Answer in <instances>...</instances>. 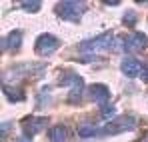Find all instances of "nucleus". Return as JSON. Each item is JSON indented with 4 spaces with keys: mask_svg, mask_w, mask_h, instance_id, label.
I'll list each match as a JSON object with an SVG mask.
<instances>
[{
    "mask_svg": "<svg viewBox=\"0 0 148 142\" xmlns=\"http://www.w3.org/2000/svg\"><path fill=\"white\" fill-rule=\"evenodd\" d=\"M122 72L126 74V76H130V78H134V76H138L140 72H142V64L136 60V58H126V60H122Z\"/></svg>",
    "mask_w": 148,
    "mask_h": 142,
    "instance_id": "obj_9",
    "label": "nucleus"
},
{
    "mask_svg": "<svg viewBox=\"0 0 148 142\" xmlns=\"http://www.w3.org/2000/svg\"><path fill=\"white\" fill-rule=\"evenodd\" d=\"M98 132H100V128H96V126H90V124H84V126H80V128H78V134H80L82 138L96 136Z\"/></svg>",
    "mask_w": 148,
    "mask_h": 142,
    "instance_id": "obj_13",
    "label": "nucleus"
},
{
    "mask_svg": "<svg viewBox=\"0 0 148 142\" xmlns=\"http://www.w3.org/2000/svg\"><path fill=\"white\" fill-rule=\"evenodd\" d=\"M2 92L6 94V98H8V100H12V102H16V100H24V94H22V92H16V88L8 86V84H4Z\"/></svg>",
    "mask_w": 148,
    "mask_h": 142,
    "instance_id": "obj_12",
    "label": "nucleus"
},
{
    "mask_svg": "<svg viewBox=\"0 0 148 142\" xmlns=\"http://www.w3.org/2000/svg\"><path fill=\"white\" fill-rule=\"evenodd\" d=\"M20 40H22V32L20 30H12L2 40V50H16V48H20Z\"/></svg>",
    "mask_w": 148,
    "mask_h": 142,
    "instance_id": "obj_10",
    "label": "nucleus"
},
{
    "mask_svg": "<svg viewBox=\"0 0 148 142\" xmlns=\"http://www.w3.org/2000/svg\"><path fill=\"white\" fill-rule=\"evenodd\" d=\"M112 114H114V106H112V104L102 106V118H110Z\"/></svg>",
    "mask_w": 148,
    "mask_h": 142,
    "instance_id": "obj_15",
    "label": "nucleus"
},
{
    "mask_svg": "<svg viewBox=\"0 0 148 142\" xmlns=\"http://www.w3.org/2000/svg\"><path fill=\"white\" fill-rule=\"evenodd\" d=\"M60 84H62V86H66V88H70L68 98H66L70 104H76V102L82 98V92H84V82H82V78H80L78 74L68 72L66 76H62V78H60Z\"/></svg>",
    "mask_w": 148,
    "mask_h": 142,
    "instance_id": "obj_1",
    "label": "nucleus"
},
{
    "mask_svg": "<svg viewBox=\"0 0 148 142\" xmlns=\"http://www.w3.org/2000/svg\"><path fill=\"white\" fill-rule=\"evenodd\" d=\"M46 124H48V118H44V116H28V118L22 120V128H24L26 136L38 134Z\"/></svg>",
    "mask_w": 148,
    "mask_h": 142,
    "instance_id": "obj_7",
    "label": "nucleus"
},
{
    "mask_svg": "<svg viewBox=\"0 0 148 142\" xmlns=\"http://www.w3.org/2000/svg\"><path fill=\"white\" fill-rule=\"evenodd\" d=\"M142 78H144V82H148V68L144 70V74H142Z\"/></svg>",
    "mask_w": 148,
    "mask_h": 142,
    "instance_id": "obj_18",
    "label": "nucleus"
},
{
    "mask_svg": "<svg viewBox=\"0 0 148 142\" xmlns=\"http://www.w3.org/2000/svg\"><path fill=\"white\" fill-rule=\"evenodd\" d=\"M86 6L82 2H58L56 4V14L68 22H78L80 16L84 14Z\"/></svg>",
    "mask_w": 148,
    "mask_h": 142,
    "instance_id": "obj_2",
    "label": "nucleus"
},
{
    "mask_svg": "<svg viewBox=\"0 0 148 142\" xmlns=\"http://www.w3.org/2000/svg\"><path fill=\"white\" fill-rule=\"evenodd\" d=\"M114 48V34L112 32H104L96 38H90L86 42L80 44V50H88V52H98V50H110Z\"/></svg>",
    "mask_w": 148,
    "mask_h": 142,
    "instance_id": "obj_3",
    "label": "nucleus"
},
{
    "mask_svg": "<svg viewBox=\"0 0 148 142\" xmlns=\"http://www.w3.org/2000/svg\"><path fill=\"white\" fill-rule=\"evenodd\" d=\"M48 138H50V142H66L68 130L64 126H52L48 130Z\"/></svg>",
    "mask_w": 148,
    "mask_h": 142,
    "instance_id": "obj_11",
    "label": "nucleus"
},
{
    "mask_svg": "<svg viewBox=\"0 0 148 142\" xmlns=\"http://www.w3.org/2000/svg\"><path fill=\"white\" fill-rule=\"evenodd\" d=\"M60 46V40L54 36V34H40L38 38H36V52L38 54H42V56H48L50 52H54L56 48Z\"/></svg>",
    "mask_w": 148,
    "mask_h": 142,
    "instance_id": "obj_6",
    "label": "nucleus"
},
{
    "mask_svg": "<svg viewBox=\"0 0 148 142\" xmlns=\"http://www.w3.org/2000/svg\"><path fill=\"white\" fill-rule=\"evenodd\" d=\"M136 126V118L134 116H120L118 120H112L106 128H100L98 136H104V134H120V132H126V130H132Z\"/></svg>",
    "mask_w": 148,
    "mask_h": 142,
    "instance_id": "obj_4",
    "label": "nucleus"
},
{
    "mask_svg": "<svg viewBox=\"0 0 148 142\" xmlns=\"http://www.w3.org/2000/svg\"><path fill=\"white\" fill-rule=\"evenodd\" d=\"M20 8H24L26 12H36L40 8V2H20Z\"/></svg>",
    "mask_w": 148,
    "mask_h": 142,
    "instance_id": "obj_14",
    "label": "nucleus"
},
{
    "mask_svg": "<svg viewBox=\"0 0 148 142\" xmlns=\"http://www.w3.org/2000/svg\"><path fill=\"white\" fill-rule=\"evenodd\" d=\"M16 142H32V140H30V136H26V134H24V136L16 138Z\"/></svg>",
    "mask_w": 148,
    "mask_h": 142,
    "instance_id": "obj_17",
    "label": "nucleus"
},
{
    "mask_svg": "<svg viewBox=\"0 0 148 142\" xmlns=\"http://www.w3.org/2000/svg\"><path fill=\"white\" fill-rule=\"evenodd\" d=\"M124 22H126V24H128V22L134 24V22H136V14H134V12H126V14H124Z\"/></svg>",
    "mask_w": 148,
    "mask_h": 142,
    "instance_id": "obj_16",
    "label": "nucleus"
},
{
    "mask_svg": "<svg viewBox=\"0 0 148 142\" xmlns=\"http://www.w3.org/2000/svg\"><path fill=\"white\" fill-rule=\"evenodd\" d=\"M88 94H90V98L94 102H98V106H106V102L110 98V90L104 84H92L90 90H88Z\"/></svg>",
    "mask_w": 148,
    "mask_h": 142,
    "instance_id": "obj_8",
    "label": "nucleus"
},
{
    "mask_svg": "<svg viewBox=\"0 0 148 142\" xmlns=\"http://www.w3.org/2000/svg\"><path fill=\"white\" fill-rule=\"evenodd\" d=\"M120 40L122 42V48L126 52H140V50H144L146 48V34H142V32H132V34H128V36H122Z\"/></svg>",
    "mask_w": 148,
    "mask_h": 142,
    "instance_id": "obj_5",
    "label": "nucleus"
}]
</instances>
